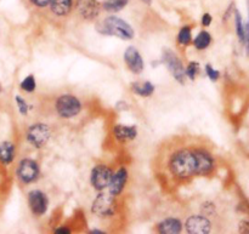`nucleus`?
I'll return each instance as SVG.
<instances>
[{"label": "nucleus", "mask_w": 249, "mask_h": 234, "mask_svg": "<svg viewBox=\"0 0 249 234\" xmlns=\"http://www.w3.org/2000/svg\"><path fill=\"white\" fill-rule=\"evenodd\" d=\"M167 169L172 177L179 181L197 176V158L195 148H178L168 158Z\"/></svg>", "instance_id": "obj_1"}, {"label": "nucleus", "mask_w": 249, "mask_h": 234, "mask_svg": "<svg viewBox=\"0 0 249 234\" xmlns=\"http://www.w3.org/2000/svg\"><path fill=\"white\" fill-rule=\"evenodd\" d=\"M97 31L106 35H114L123 40H131L135 35L134 28L116 15H109L102 22L97 24Z\"/></svg>", "instance_id": "obj_2"}, {"label": "nucleus", "mask_w": 249, "mask_h": 234, "mask_svg": "<svg viewBox=\"0 0 249 234\" xmlns=\"http://www.w3.org/2000/svg\"><path fill=\"white\" fill-rule=\"evenodd\" d=\"M55 111L63 119H72L82 111V102L72 94H63L55 102Z\"/></svg>", "instance_id": "obj_3"}, {"label": "nucleus", "mask_w": 249, "mask_h": 234, "mask_svg": "<svg viewBox=\"0 0 249 234\" xmlns=\"http://www.w3.org/2000/svg\"><path fill=\"white\" fill-rule=\"evenodd\" d=\"M91 213L102 218H108L114 216L117 213L116 197L112 196L109 192L104 193L101 191L92 201Z\"/></svg>", "instance_id": "obj_4"}, {"label": "nucleus", "mask_w": 249, "mask_h": 234, "mask_svg": "<svg viewBox=\"0 0 249 234\" xmlns=\"http://www.w3.org/2000/svg\"><path fill=\"white\" fill-rule=\"evenodd\" d=\"M51 137V130L46 124H32L26 131V138L34 148H43L48 145Z\"/></svg>", "instance_id": "obj_5"}, {"label": "nucleus", "mask_w": 249, "mask_h": 234, "mask_svg": "<svg viewBox=\"0 0 249 234\" xmlns=\"http://www.w3.org/2000/svg\"><path fill=\"white\" fill-rule=\"evenodd\" d=\"M162 62L167 66V68L169 69V72L172 73V75L174 77V79L177 80L180 84H185V80H186V74H185V67L182 61L180 60L179 56L175 52H173L169 49H165L163 51V57Z\"/></svg>", "instance_id": "obj_6"}, {"label": "nucleus", "mask_w": 249, "mask_h": 234, "mask_svg": "<svg viewBox=\"0 0 249 234\" xmlns=\"http://www.w3.org/2000/svg\"><path fill=\"white\" fill-rule=\"evenodd\" d=\"M16 175L21 184H33L38 180L39 175H40V167H39V164L36 160L26 158V159H22L19 162Z\"/></svg>", "instance_id": "obj_7"}, {"label": "nucleus", "mask_w": 249, "mask_h": 234, "mask_svg": "<svg viewBox=\"0 0 249 234\" xmlns=\"http://www.w3.org/2000/svg\"><path fill=\"white\" fill-rule=\"evenodd\" d=\"M112 175H113V170L107 167V165H95L91 170V174H90V184H91L92 188L99 192L108 188Z\"/></svg>", "instance_id": "obj_8"}, {"label": "nucleus", "mask_w": 249, "mask_h": 234, "mask_svg": "<svg viewBox=\"0 0 249 234\" xmlns=\"http://www.w3.org/2000/svg\"><path fill=\"white\" fill-rule=\"evenodd\" d=\"M74 6L79 16L87 21H92L99 17L102 6L99 0H77Z\"/></svg>", "instance_id": "obj_9"}, {"label": "nucleus", "mask_w": 249, "mask_h": 234, "mask_svg": "<svg viewBox=\"0 0 249 234\" xmlns=\"http://www.w3.org/2000/svg\"><path fill=\"white\" fill-rule=\"evenodd\" d=\"M28 205L36 216H43L48 211L49 198L40 189H33L28 193Z\"/></svg>", "instance_id": "obj_10"}, {"label": "nucleus", "mask_w": 249, "mask_h": 234, "mask_svg": "<svg viewBox=\"0 0 249 234\" xmlns=\"http://www.w3.org/2000/svg\"><path fill=\"white\" fill-rule=\"evenodd\" d=\"M195 152H196L197 158V176H207V175L212 174L215 167L213 157L211 153L207 152L203 148L195 147Z\"/></svg>", "instance_id": "obj_11"}, {"label": "nucleus", "mask_w": 249, "mask_h": 234, "mask_svg": "<svg viewBox=\"0 0 249 234\" xmlns=\"http://www.w3.org/2000/svg\"><path fill=\"white\" fill-rule=\"evenodd\" d=\"M185 228L187 233L207 234L212 231V223L206 216L194 215L187 218L185 222Z\"/></svg>", "instance_id": "obj_12"}, {"label": "nucleus", "mask_w": 249, "mask_h": 234, "mask_svg": "<svg viewBox=\"0 0 249 234\" xmlns=\"http://www.w3.org/2000/svg\"><path fill=\"white\" fill-rule=\"evenodd\" d=\"M124 62H125L126 67L129 68L130 72L134 74H140L145 68V63H143L142 56L138 51V49L134 46H129L124 52Z\"/></svg>", "instance_id": "obj_13"}, {"label": "nucleus", "mask_w": 249, "mask_h": 234, "mask_svg": "<svg viewBox=\"0 0 249 234\" xmlns=\"http://www.w3.org/2000/svg\"><path fill=\"white\" fill-rule=\"evenodd\" d=\"M128 182V170L125 167H119L116 172H113L111 181L108 184V192L114 197L121 196Z\"/></svg>", "instance_id": "obj_14"}, {"label": "nucleus", "mask_w": 249, "mask_h": 234, "mask_svg": "<svg viewBox=\"0 0 249 234\" xmlns=\"http://www.w3.org/2000/svg\"><path fill=\"white\" fill-rule=\"evenodd\" d=\"M113 135L119 142H129L135 140L138 136V128L135 125H123L117 124L113 128Z\"/></svg>", "instance_id": "obj_15"}, {"label": "nucleus", "mask_w": 249, "mask_h": 234, "mask_svg": "<svg viewBox=\"0 0 249 234\" xmlns=\"http://www.w3.org/2000/svg\"><path fill=\"white\" fill-rule=\"evenodd\" d=\"M50 11L57 17H66L73 11L74 0H50Z\"/></svg>", "instance_id": "obj_16"}, {"label": "nucleus", "mask_w": 249, "mask_h": 234, "mask_svg": "<svg viewBox=\"0 0 249 234\" xmlns=\"http://www.w3.org/2000/svg\"><path fill=\"white\" fill-rule=\"evenodd\" d=\"M158 233L178 234L182 231V222L177 217H168L160 221L156 227Z\"/></svg>", "instance_id": "obj_17"}, {"label": "nucleus", "mask_w": 249, "mask_h": 234, "mask_svg": "<svg viewBox=\"0 0 249 234\" xmlns=\"http://www.w3.org/2000/svg\"><path fill=\"white\" fill-rule=\"evenodd\" d=\"M155 90V85L150 82H135L131 84V91L141 97L152 96Z\"/></svg>", "instance_id": "obj_18"}, {"label": "nucleus", "mask_w": 249, "mask_h": 234, "mask_svg": "<svg viewBox=\"0 0 249 234\" xmlns=\"http://www.w3.org/2000/svg\"><path fill=\"white\" fill-rule=\"evenodd\" d=\"M15 145L5 141L0 143V162L5 165H9L15 159Z\"/></svg>", "instance_id": "obj_19"}, {"label": "nucleus", "mask_w": 249, "mask_h": 234, "mask_svg": "<svg viewBox=\"0 0 249 234\" xmlns=\"http://www.w3.org/2000/svg\"><path fill=\"white\" fill-rule=\"evenodd\" d=\"M129 4V0H105L101 2L102 10L108 14H116L122 11L126 5Z\"/></svg>", "instance_id": "obj_20"}, {"label": "nucleus", "mask_w": 249, "mask_h": 234, "mask_svg": "<svg viewBox=\"0 0 249 234\" xmlns=\"http://www.w3.org/2000/svg\"><path fill=\"white\" fill-rule=\"evenodd\" d=\"M212 43V35L207 31L199 32L198 35L194 39V45L197 50H206Z\"/></svg>", "instance_id": "obj_21"}, {"label": "nucleus", "mask_w": 249, "mask_h": 234, "mask_svg": "<svg viewBox=\"0 0 249 234\" xmlns=\"http://www.w3.org/2000/svg\"><path fill=\"white\" fill-rule=\"evenodd\" d=\"M191 41H192L191 27L190 26L181 27L179 33H178V44L181 46H187Z\"/></svg>", "instance_id": "obj_22"}, {"label": "nucleus", "mask_w": 249, "mask_h": 234, "mask_svg": "<svg viewBox=\"0 0 249 234\" xmlns=\"http://www.w3.org/2000/svg\"><path fill=\"white\" fill-rule=\"evenodd\" d=\"M19 86H21V89L23 90V91L28 92V94L33 92L34 90L36 89V83L34 75H27V77L21 82Z\"/></svg>", "instance_id": "obj_23"}, {"label": "nucleus", "mask_w": 249, "mask_h": 234, "mask_svg": "<svg viewBox=\"0 0 249 234\" xmlns=\"http://www.w3.org/2000/svg\"><path fill=\"white\" fill-rule=\"evenodd\" d=\"M235 24L238 38H240V40L245 44V24H243L242 16H241L238 10H235Z\"/></svg>", "instance_id": "obj_24"}, {"label": "nucleus", "mask_w": 249, "mask_h": 234, "mask_svg": "<svg viewBox=\"0 0 249 234\" xmlns=\"http://www.w3.org/2000/svg\"><path fill=\"white\" fill-rule=\"evenodd\" d=\"M199 73V65L197 62H190L189 66L185 68V74L189 79L195 80Z\"/></svg>", "instance_id": "obj_25"}, {"label": "nucleus", "mask_w": 249, "mask_h": 234, "mask_svg": "<svg viewBox=\"0 0 249 234\" xmlns=\"http://www.w3.org/2000/svg\"><path fill=\"white\" fill-rule=\"evenodd\" d=\"M15 100H16V103H17V107H18L19 113H21L22 116H27L29 111V106L28 103H27L26 100H24L22 96H18V95L15 97Z\"/></svg>", "instance_id": "obj_26"}, {"label": "nucleus", "mask_w": 249, "mask_h": 234, "mask_svg": "<svg viewBox=\"0 0 249 234\" xmlns=\"http://www.w3.org/2000/svg\"><path fill=\"white\" fill-rule=\"evenodd\" d=\"M206 73L212 82H216V80L219 79V77H220V73H219V70L214 69L211 65L206 66Z\"/></svg>", "instance_id": "obj_27"}, {"label": "nucleus", "mask_w": 249, "mask_h": 234, "mask_svg": "<svg viewBox=\"0 0 249 234\" xmlns=\"http://www.w3.org/2000/svg\"><path fill=\"white\" fill-rule=\"evenodd\" d=\"M28 1L38 9H45L50 4V0H28Z\"/></svg>", "instance_id": "obj_28"}, {"label": "nucleus", "mask_w": 249, "mask_h": 234, "mask_svg": "<svg viewBox=\"0 0 249 234\" xmlns=\"http://www.w3.org/2000/svg\"><path fill=\"white\" fill-rule=\"evenodd\" d=\"M212 22H213V17H212L211 14H208V12H206V14L202 16V19H201V23L203 27H209L212 24Z\"/></svg>", "instance_id": "obj_29"}, {"label": "nucleus", "mask_w": 249, "mask_h": 234, "mask_svg": "<svg viewBox=\"0 0 249 234\" xmlns=\"http://www.w3.org/2000/svg\"><path fill=\"white\" fill-rule=\"evenodd\" d=\"M245 44L247 46V50L249 53V22L245 26Z\"/></svg>", "instance_id": "obj_30"}, {"label": "nucleus", "mask_w": 249, "mask_h": 234, "mask_svg": "<svg viewBox=\"0 0 249 234\" xmlns=\"http://www.w3.org/2000/svg\"><path fill=\"white\" fill-rule=\"evenodd\" d=\"M55 233H58V234H65V233H71V230L68 227H60V228H55V231H53Z\"/></svg>", "instance_id": "obj_31"}, {"label": "nucleus", "mask_w": 249, "mask_h": 234, "mask_svg": "<svg viewBox=\"0 0 249 234\" xmlns=\"http://www.w3.org/2000/svg\"><path fill=\"white\" fill-rule=\"evenodd\" d=\"M140 1L143 2V4H146V5H151L152 0H140Z\"/></svg>", "instance_id": "obj_32"}, {"label": "nucleus", "mask_w": 249, "mask_h": 234, "mask_svg": "<svg viewBox=\"0 0 249 234\" xmlns=\"http://www.w3.org/2000/svg\"><path fill=\"white\" fill-rule=\"evenodd\" d=\"M90 233H105V232L101 230H92V231H90Z\"/></svg>", "instance_id": "obj_33"}, {"label": "nucleus", "mask_w": 249, "mask_h": 234, "mask_svg": "<svg viewBox=\"0 0 249 234\" xmlns=\"http://www.w3.org/2000/svg\"><path fill=\"white\" fill-rule=\"evenodd\" d=\"M0 92H1V85H0Z\"/></svg>", "instance_id": "obj_34"}, {"label": "nucleus", "mask_w": 249, "mask_h": 234, "mask_svg": "<svg viewBox=\"0 0 249 234\" xmlns=\"http://www.w3.org/2000/svg\"><path fill=\"white\" fill-rule=\"evenodd\" d=\"M248 6H249V0H248Z\"/></svg>", "instance_id": "obj_35"}]
</instances>
